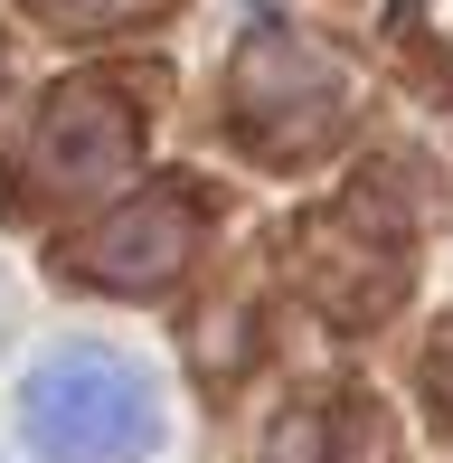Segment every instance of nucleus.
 <instances>
[{"label":"nucleus","mask_w":453,"mask_h":463,"mask_svg":"<svg viewBox=\"0 0 453 463\" xmlns=\"http://www.w3.org/2000/svg\"><path fill=\"white\" fill-rule=\"evenodd\" d=\"M19 435L38 463H142L161 445V397L114 341H57L19 388Z\"/></svg>","instance_id":"obj_1"}]
</instances>
